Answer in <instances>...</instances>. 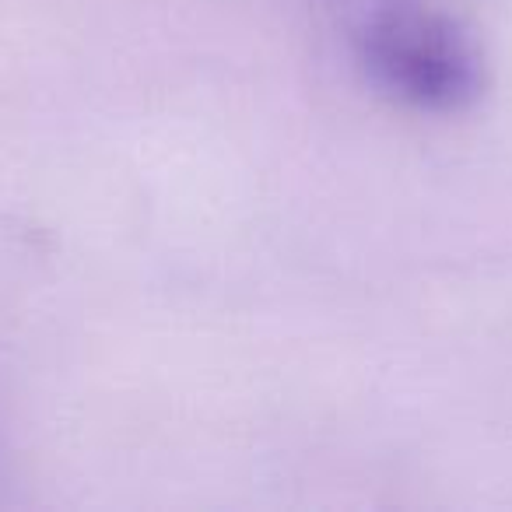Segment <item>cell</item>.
<instances>
[{
  "label": "cell",
  "instance_id": "obj_1",
  "mask_svg": "<svg viewBox=\"0 0 512 512\" xmlns=\"http://www.w3.org/2000/svg\"><path fill=\"white\" fill-rule=\"evenodd\" d=\"M358 60L379 92L425 113H463L488 85L474 36L421 0H386L369 11L358 29Z\"/></svg>",
  "mask_w": 512,
  "mask_h": 512
}]
</instances>
